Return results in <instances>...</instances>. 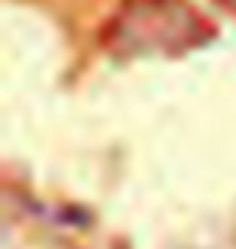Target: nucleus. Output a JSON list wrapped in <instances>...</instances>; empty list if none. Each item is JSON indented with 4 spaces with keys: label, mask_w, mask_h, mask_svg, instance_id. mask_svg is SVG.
Wrapping results in <instances>:
<instances>
[]
</instances>
